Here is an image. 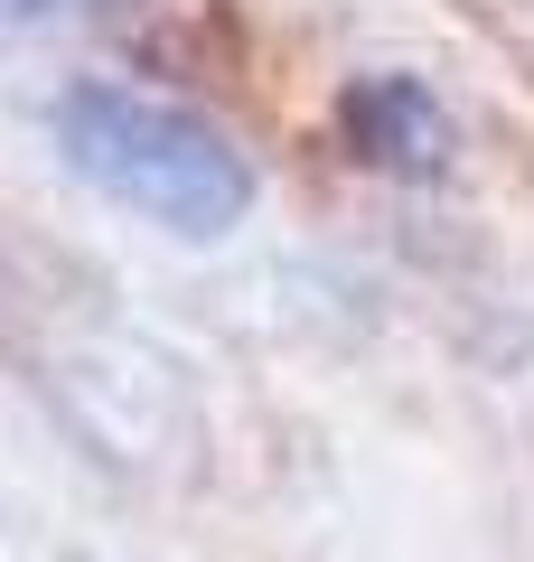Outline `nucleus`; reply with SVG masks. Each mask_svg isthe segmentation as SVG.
Masks as SVG:
<instances>
[{"instance_id": "2", "label": "nucleus", "mask_w": 534, "mask_h": 562, "mask_svg": "<svg viewBox=\"0 0 534 562\" xmlns=\"http://www.w3.org/2000/svg\"><path fill=\"white\" fill-rule=\"evenodd\" d=\"M347 150L394 169V179H441L450 169V113L432 103V85H413L403 66L347 85Z\"/></svg>"}, {"instance_id": "1", "label": "nucleus", "mask_w": 534, "mask_h": 562, "mask_svg": "<svg viewBox=\"0 0 534 562\" xmlns=\"http://www.w3.org/2000/svg\"><path fill=\"white\" fill-rule=\"evenodd\" d=\"M57 150L85 188H103L113 206L151 216L178 244L235 235L263 198L254 160L235 150L225 122L188 113V103L151 94V85H122V76H76L57 94Z\"/></svg>"}, {"instance_id": "3", "label": "nucleus", "mask_w": 534, "mask_h": 562, "mask_svg": "<svg viewBox=\"0 0 534 562\" xmlns=\"http://www.w3.org/2000/svg\"><path fill=\"white\" fill-rule=\"evenodd\" d=\"M85 10H113V0H0V29H38V20H85Z\"/></svg>"}]
</instances>
